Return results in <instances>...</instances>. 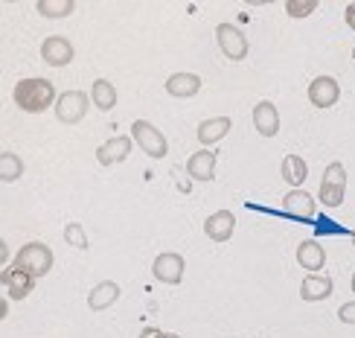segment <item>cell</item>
<instances>
[{
    "label": "cell",
    "instance_id": "2",
    "mask_svg": "<svg viewBox=\"0 0 355 338\" xmlns=\"http://www.w3.org/2000/svg\"><path fill=\"white\" fill-rule=\"evenodd\" d=\"M12 266L24 269L26 274H33V277H44V274L53 269V251L44 242H26L21 251L15 254Z\"/></svg>",
    "mask_w": 355,
    "mask_h": 338
},
{
    "label": "cell",
    "instance_id": "6",
    "mask_svg": "<svg viewBox=\"0 0 355 338\" xmlns=\"http://www.w3.org/2000/svg\"><path fill=\"white\" fill-rule=\"evenodd\" d=\"M216 41H218V50L225 53L230 62H242L248 56V38L242 35L239 26L233 24H218L216 26Z\"/></svg>",
    "mask_w": 355,
    "mask_h": 338
},
{
    "label": "cell",
    "instance_id": "28",
    "mask_svg": "<svg viewBox=\"0 0 355 338\" xmlns=\"http://www.w3.org/2000/svg\"><path fill=\"white\" fill-rule=\"evenodd\" d=\"M169 332H164V330H157V327H146L143 332H140V338H166Z\"/></svg>",
    "mask_w": 355,
    "mask_h": 338
},
{
    "label": "cell",
    "instance_id": "11",
    "mask_svg": "<svg viewBox=\"0 0 355 338\" xmlns=\"http://www.w3.org/2000/svg\"><path fill=\"white\" fill-rule=\"evenodd\" d=\"M131 137H125V135H116V137H111V140H105L96 149V160L102 167H114V164H123V160L131 155Z\"/></svg>",
    "mask_w": 355,
    "mask_h": 338
},
{
    "label": "cell",
    "instance_id": "15",
    "mask_svg": "<svg viewBox=\"0 0 355 338\" xmlns=\"http://www.w3.org/2000/svg\"><path fill=\"white\" fill-rule=\"evenodd\" d=\"M187 172L192 181H213L216 178V152H210V149L196 152L187 160Z\"/></svg>",
    "mask_w": 355,
    "mask_h": 338
},
{
    "label": "cell",
    "instance_id": "27",
    "mask_svg": "<svg viewBox=\"0 0 355 338\" xmlns=\"http://www.w3.org/2000/svg\"><path fill=\"white\" fill-rule=\"evenodd\" d=\"M338 318L344 321V324H355V301H349V303H344L341 310H338Z\"/></svg>",
    "mask_w": 355,
    "mask_h": 338
},
{
    "label": "cell",
    "instance_id": "7",
    "mask_svg": "<svg viewBox=\"0 0 355 338\" xmlns=\"http://www.w3.org/2000/svg\"><path fill=\"white\" fill-rule=\"evenodd\" d=\"M184 269H187V262L181 254H175V251H166V254H160L155 260V266H152V274H155V280L160 283H166V286H178L184 280Z\"/></svg>",
    "mask_w": 355,
    "mask_h": 338
},
{
    "label": "cell",
    "instance_id": "16",
    "mask_svg": "<svg viewBox=\"0 0 355 338\" xmlns=\"http://www.w3.org/2000/svg\"><path fill=\"white\" fill-rule=\"evenodd\" d=\"M201 91V76L196 73H172L166 79V94L169 96H178V99H189Z\"/></svg>",
    "mask_w": 355,
    "mask_h": 338
},
{
    "label": "cell",
    "instance_id": "19",
    "mask_svg": "<svg viewBox=\"0 0 355 338\" xmlns=\"http://www.w3.org/2000/svg\"><path fill=\"white\" fill-rule=\"evenodd\" d=\"M233 128V120L230 117H213V120H204L198 126V140L204 146H216L221 137H227V131Z\"/></svg>",
    "mask_w": 355,
    "mask_h": 338
},
{
    "label": "cell",
    "instance_id": "13",
    "mask_svg": "<svg viewBox=\"0 0 355 338\" xmlns=\"http://www.w3.org/2000/svg\"><path fill=\"white\" fill-rule=\"evenodd\" d=\"M233 230H236V216L230 210H218L204 222V233L213 242H227L233 237Z\"/></svg>",
    "mask_w": 355,
    "mask_h": 338
},
{
    "label": "cell",
    "instance_id": "22",
    "mask_svg": "<svg viewBox=\"0 0 355 338\" xmlns=\"http://www.w3.org/2000/svg\"><path fill=\"white\" fill-rule=\"evenodd\" d=\"M91 102L99 111H111L116 105V87L108 79H96L91 87Z\"/></svg>",
    "mask_w": 355,
    "mask_h": 338
},
{
    "label": "cell",
    "instance_id": "3",
    "mask_svg": "<svg viewBox=\"0 0 355 338\" xmlns=\"http://www.w3.org/2000/svg\"><path fill=\"white\" fill-rule=\"evenodd\" d=\"M344 196H347V169L344 164H329L327 172L320 178V204L323 208H341L344 204Z\"/></svg>",
    "mask_w": 355,
    "mask_h": 338
},
{
    "label": "cell",
    "instance_id": "1",
    "mask_svg": "<svg viewBox=\"0 0 355 338\" xmlns=\"http://www.w3.org/2000/svg\"><path fill=\"white\" fill-rule=\"evenodd\" d=\"M15 105L26 114H41L47 111L50 105H55V85L50 79H41V76H33V79H21L15 85Z\"/></svg>",
    "mask_w": 355,
    "mask_h": 338
},
{
    "label": "cell",
    "instance_id": "17",
    "mask_svg": "<svg viewBox=\"0 0 355 338\" xmlns=\"http://www.w3.org/2000/svg\"><path fill=\"white\" fill-rule=\"evenodd\" d=\"M297 262L306 271H320L323 266H327V251H323L320 242L306 239V242L297 245Z\"/></svg>",
    "mask_w": 355,
    "mask_h": 338
},
{
    "label": "cell",
    "instance_id": "4",
    "mask_svg": "<svg viewBox=\"0 0 355 338\" xmlns=\"http://www.w3.org/2000/svg\"><path fill=\"white\" fill-rule=\"evenodd\" d=\"M131 140L140 146V152H146V155L155 158V160L166 158V152H169L166 137L160 135V131H157L149 120H137L135 126H131Z\"/></svg>",
    "mask_w": 355,
    "mask_h": 338
},
{
    "label": "cell",
    "instance_id": "25",
    "mask_svg": "<svg viewBox=\"0 0 355 338\" xmlns=\"http://www.w3.org/2000/svg\"><path fill=\"white\" fill-rule=\"evenodd\" d=\"M318 9V0H288L286 3V12L291 18H306V15H312Z\"/></svg>",
    "mask_w": 355,
    "mask_h": 338
},
{
    "label": "cell",
    "instance_id": "12",
    "mask_svg": "<svg viewBox=\"0 0 355 338\" xmlns=\"http://www.w3.org/2000/svg\"><path fill=\"white\" fill-rule=\"evenodd\" d=\"M283 213L291 216V219H300V222H306V219L315 216V198L306 193V189H291V193L283 198Z\"/></svg>",
    "mask_w": 355,
    "mask_h": 338
},
{
    "label": "cell",
    "instance_id": "9",
    "mask_svg": "<svg viewBox=\"0 0 355 338\" xmlns=\"http://www.w3.org/2000/svg\"><path fill=\"white\" fill-rule=\"evenodd\" d=\"M338 96H341V85H338L332 76H318L312 85H309V102L315 108H332Z\"/></svg>",
    "mask_w": 355,
    "mask_h": 338
},
{
    "label": "cell",
    "instance_id": "32",
    "mask_svg": "<svg viewBox=\"0 0 355 338\" xmlns=\"http://www.w3.org/2000/svg\"><path fill=\"white\" fill-rule=\"evenodd\" d=\"M352 245H355V230H352Z\"/></svg>",
    "mask_w": 355,
    "mask_h": 338
},
{
    "label": "cell",
    "instance_id": "10",
    "mask_svg": "<svg viewBox=\"0 0 355 338\" xmlns=\"http://www.w3.org/2000/svg\"><path fill=\"white\" fill-rule=\"evenodd\" d=\"M0 283H3V289L9 291V301H24L29 291H33L35 277L26 274V271L18 269V266H9L3 274H0Z\"/></svg>",
    "mask_w": 355,
    "mask_h": 338
},
{
    "label": "cell",
    "instance_id": "29",
    "mask_svg": "<svg viewBox=\"0 0 355 338\" xmlns=\"http://www.w3.org/2000/svg\"><path fill=\"white\" fill-rule=\"evenodd\" d=\"M344 18H347L349 29H355V3H349V6H347V12H344Z\"/></svg>",
    "mask_w": 355,
    "mask_h": 338
},
{
    "label": "cell",
    "instance_id": "21",
    "mask_svg": "<svg viewBox=\"0 0 355 338\" xmlns=\"http://www.w3.org/2000/svg\"><path fill=\"white\" fill-rule=\"evenodd\" d=\"M283 178L294 187V189H300L303 181L309 178V167H306V160L300 155H286L283 158Z\"/></svg>",
    "mask_w": 355,
    "mask_h": 338
},
{
    "label": "cell",
    "instance_id": "14",
    "mask_svg": "<svg viewBox=\"0 0 355 338\" xmlns=\"http://www.w3.org/2000/svg\"><path fill=\"white\" fill-rule=\"evenodd\" d=\"M254 128L259 131L262 137H274L279 131V111H277L274 102L262 99L259 105L254 108Z\"/></svg>",
    "mask_w": 355,
    "mask_h": 338
},
{
    "label": "cell",
    "instance_id": "20",
    "mask_svg": "<svg viewBox=\"0 0 355 338\" xmlns=\"http://www.w3.org/2000/svg\"><path fill=\"white\" fill-rule=\"evenodd\" d=\"M116 301H120V286L111 283V280L94 286V289H91V295H87V306H91L94 312L108 310V306H114Z\"/></svg>",
    "mask_w": 355,
    "mask_h": 338
},
{
    "label": "cell",
    "instance_id": "24",
    "mask_svg": "<svg viewBox=\"0 0 355 338\" xmlns=\"http://www.w3.org/2000/svg\"><path fill=\"white\" fill-rule=\"evenodd\" d=\"M35 9L44 15V18H64V15H70L76 9V3H73V0H38Z\"/></svg>",
    "mask_w": 355,
    "mask_h": 338
},
{
    "label": "cell",
    "instance_id": "30",
    "mask_svg": "<svg viewBox=\"0 0 355 338\" xmlns=\"http://www.w3.org/2000/svg\"><path fill=\"white\" fill-rule=\"evenodd\" d=\"M166 338H181V335H175V332H169V335H166Z\"/></svg>",
    "mask_w": 355,
    "mask_h": 338
},
{
    "label": "cell",
    "instance_id": "5",
    "mask_svg": "<svg viewBox=\"0 0 355 338\" xmlns=\"http://www.w3.org/2000/svg\"><path fill=\"white\" fill-rule=\"evenodd\" d=\"M87 108H91V96L82 94V91H64V94H58V99H55V117L64 126L82 123Z\"/></svg>",
    "mask_w": 355,
    "mask_h": 338
},
{
    "label": "cell",
    "instance_id": "26",
    "mask_svg": "<svg viewBox=\"0 0 355 338\" xmlns=\"http://www.w3.org/2000/svg\"><path fill=\"white\" fill-rule=\"evenodd\" d=\"M64 239L70 242V245H76V248H87V237H85V228L79 225V222H70L67 228H64Z\"/></svg>",
    "mask_w": 355,
    "mask_h": 338
},
{
    "label": "cell",
    "instance_id": "8",
    "mask_svg": "<svg viewBox=\"0 0 355 338\" xmlns=\"http://www.w3.org/2000/svg\"><path fill=\"white\" fill-rule=\"evenodd\" d=\"M73 56H76V50H73V44L62 35H50L47 41L41 44V58L47 62L50 67H64L73 62Z\"/></svg>",
    "mask_w": 355,
    "mask_h": 338
},
{
    "label": "cell",
    "instance_id": "23",
    "mask_svg": "<svg viewBox=\"0 0 355 338\" xmlns=\"http://www.w3.org/2000/svg\"><path fill=\"white\" fill-rule=\"evenodd\" d=\"M24 175V160L15 155V152H3L0 155V181H6V184H12V181H18Z\"/></svg>",
    "mask_w": 355,
    "mask_h": 338
},
{
    "label": "cell",
    "instance_id": "31",
    "mask_svg": "<svg viewBox=\"0 0 355 338\" xmlns=\"http://www.w3.org/2000/svg\"><path fill=\"white\" fill-rule=\"evenodd\" d=\"M352 291H355V274H352Z\"/></svg>",
    "mask_w": 355,
    "mask_h": 338
},
{
    "label": "cell",
    "instance_id": "18",
    "mask_svg": "<svg viewBox=\"0 0 355 338\" xmlns=\"http://www.w3.org/2000/svg\"><path fill=\"white\" fill-rule=\"evenodd\" d=\"M332 295V280L329 277H320V274H309L306 280L300 283V298L309 303H318V301H327Z\"/></svg>",
    "mask_w": 355,
    "mask_h": 338
}]
</instances>
